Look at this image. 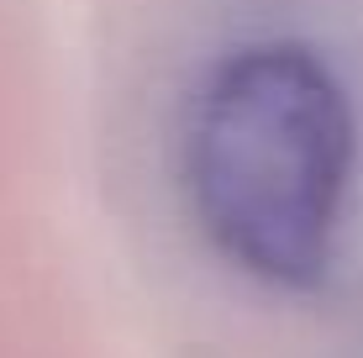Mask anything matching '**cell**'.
Returning <instances> with one entry per match:
<instances>
[{
    "mask_svg": "<svg viewBox=\"0 0 363 358\" xmlns=\"http://www.w3.org/2000/svg\"><path fill=\"white\" fill-rule=\"evenodd\" d=\"M358 164L347 84L290 37L242 43L206 74L184 127V190L216 253L269 290L332 274Z\"/></svg>",
    "mask_w": 363,
    "mask_h": 358,
    "instance_id": "obj_1",
    "label": "cell"
}]
</instances>
